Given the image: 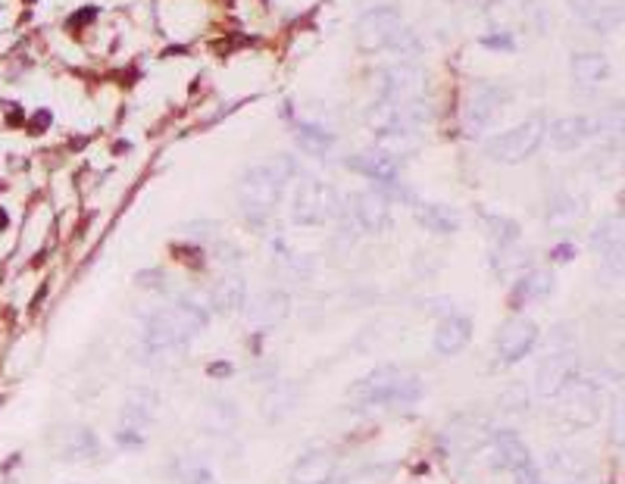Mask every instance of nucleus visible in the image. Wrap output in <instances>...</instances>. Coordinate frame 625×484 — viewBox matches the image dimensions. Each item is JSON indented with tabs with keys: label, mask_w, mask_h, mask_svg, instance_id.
Instances as JSON below:
<instances>
[{
	"label": "nucleus",
	"mask_w": 625,
	"mask_h": 484,
	"mask_svg": "<svg viewBox=\"0 0 625 484\" xmlns=\"http://www.w3.org/2000/svg\"><path fill=\"white\" fill-rule=\"evenodd\" d=\"M582 216V201L572 194H566V191H560V194H554V201H550V225H569L576 222V219Z\"/></svg>",
	"instance_id": "obj_28"
},
{
	"label": "nucleus",
	"mask_w": 625,
	"mask_h": 484,
	"mask_svg": "<svg viewBox=\"0 0 625 484\" xmlns=\"http://www.w3.org/2000/svg\"><path fill=\"white\" fill-rule=\"evenodd\" d=\"M297 141H300V148H304L307 153L326 157V153L332 150V144H335V135H328V131H322L316 126H300L297 129Z\"/></svg>",
	"instance_id": "obj_29"
},
{
	"label": "nucleus",
	"mask_w": 625,
	"mask_h": 484,
	"mask_svg": "<svg viewBox=\"0 0 625 484\" xmlns=\"http://www.w3.org/2000/svg\"><path fill=\"white\" fill-rule=\"evenodd\" d=\"M157 416V397L151 391H135L122 407V419L116 428V441L122 447H141L147 425Z\"/></svg>",
	"instance_id": "obj_6"
},
{
	"label": "nucleus",
	"mask_w": 625,
	"mask_h": 484,
	"mask_svg": "<svg viewBox=\"0 0 625 484\" xmlns=\"http://www.w3.org/2000/svg\"><path fill=\"white\" fill-rule=\"evenodd\" d=\"M50 447L60 459L69 463H82V459H94L100 453V441L91 428L85 425H63L50 435Z\"/></svg>",
	"instance_id": "obj_10"
},
{
	"label": "nucleus",
	"mask_w": 625,
	"mask_h": 484,
	"mask_svg": "<svg viewBox=\"0 0 625 484\" xmlns=\"http://www.w3.org/2000/svg\"><path fill=\"white\" fill-rule=\"evenodd\" d=\"M175 475H179L182 484H216V475L203 463H197V459H182L175 466Z\"/></svg>",
	"instance_id": "obj_31"
},
{
	"label": "nucleus",
	"mask_w": 625,
	"mask_h": 484,
	"mask_svg": "<svg viewBox=\"0 0 625 484\" xmlns=\"http://www.w3.org/2000/svg\"><path fill=\"white\" fill-rule=\"evenodd\" d=\"M350 216H354L357 229L381 232L388 222V197L385 191H359L350 203Z\"/></svg>",
	"instance_id": "obj_12"
},
{
	"label": "nucleus",
	"mask_w": 625,
	"mask_h": 484,
	"mask_svg": "<svg viewBox=\"0 0 625 484\" xmlns=\"http://www.w3.org/2000/svg\"><path fill=\"white\" fill-rule=\"evenodd\" d=\"M288 306H291L288 294H282V291H266V294H260L254 304H250V322H254V325H263V328L278 325V322L288 316Z\"/></svg>",
	"instance_id": "obj_19"
},
{
	"label": "nucleus",
	"mask_w": 625,
	"mask_h": 484,
	"mask_svg": "<svg viewBox=\"0 0 625 484\" xmlns=\"http://www.w3.org/2000/svg\"><path fill=\"white\" fill-rule=\"evenodd\" d=\"M469 337H473V322H469V316L453 313V316H447L444 322H438L435 350L441 356H453V354H460V350L466 347Z\"/></svg>",
	"instance_id": "obj_15"
},
{
	"label": "nucleus",
	"mask_w": 625,
	"mask_h": 484,
	"mask_svg": "<svg viewBox=\"0 0 625 484\" xmlns=\"http://www.w3.org/2000/svg\"><path fill=\"white\" fill-rule=\"evenodd\" d=\"M572 369H576V354L569 350H550L541 359L538 372H535V394L544 400L560 397V391L572 381Z\"/></svg>",
	"instance_id": "obj_8"
},
{
	"label": "nucleus",
	"mask_w": 625,
	"mask_h": 484,
	"mask_svg": "<svg viewBox=\"0 0 625 484\" xmlns=\"http://www.w3.org/2000/svg\"><path fill=\"white\" fill-rule=\"evenodd\" d=\"M572 256H576V247H572V244H560L554 251V263H569Z\"/></svg>",
	"instance_id": "obj_34"
},
{
	"label": "nucleus",
	"mask_w": 625,
	"mask_h": 484,
	"mask_svg": "<svg viewBox=\"0 0 625 484\" xmlns=\"http://www.w3.org/2000/svg\"><path fill=\"white\" fill-rule=\"evenodd\" d=\"M482 44L497 50H513V35H488V38H482Z\"/></svg>",
	"instance_id": "obj_33"
},
{
	"label": "nucleus",
	"mask_w": 625,
	"mask_h": 484,
	"mask_svg": "<svg viewBox=\"0 0 625 484\" xmlns=\"http://www.w3.org/2000/svg\"><path fill=\"white\" fill-rule=\"evenodd\" d=\"M510 98L506 91H500V88H482V91L473 94V100H469V122H473L475 129H484L491 119L497 116V109L504 107V100Z\"/></svg>",
	"instance_id": "obj_21"
},
{
	"label": "nucleus",
	"mask_w": 625,
	"mask_h": 484,
	"mask_svg": "<svg viewBox=\"0 0 625 484\" xmlns=\"http://www.w3.org/2000/svg\"><path fill=\"white\" fill-rule=\"evenodd\" d=\"M495 344H497V356L504 363H516V359L532 354V347L538 344V325L526 316H513L500 325Z\"/></svg>",
	"instance_id": "obj_9"
},
{
	"label": "nucleus",
	"mask_w": 625,
	"mask_h": 484,
	"mask_svg": "<svg viewBox=\"0 0 625 484\" xmlns=\"http://www.w3.org/2000/svg\"><path fill=\"white\" fill-rule=\"evenodd\" d=\"M591 247L594 251L604 253V260H622V219H604V225H600L598 232H594L591 238Z\"/></svg>",
	"instance_id": "obj_24"
},
{
	"label": "nucleus",
	"mask_w": 625,
	"mask_h": 484,
	"mask_svg": "<svg viewBox=\"0 0 625 484\" xmlns=\"http://www.w3.org/2000/svg\"><path fill=\"white\" fill-rule=\"evenodd\" d=\"M348 166L357 169V172H363V175H370V179H375V181H385V185H391L394 175H397V160L385 150L357 153V157L348 160Z\"/></svg>",
	"instance_id": "obj_20"
},
{
	"label": "nucleus",
	"mask_w": 625,
	"mask_h": 484,
	"mask_svg": "<svg viewBox=\"0 0 625 484\" xmlns=\"http://www.w3.org/2000/svg\"><path fill=\"white\" fill-rule=\"evenodd\" d=\"M594 131H598V122L588 119V116H563V119H557L550 126V144L557 150H572L582 141H588Z\"/></svg>",
	"instance_id": "obj_14"
},
{
	"label": "nucleus",
	"mask_w": 625,
	"mask_h": 484,
	"mask_svg": "<svg viewBox=\"0 0 625 484\" xmlns=\"http://www.w3.org/2000/svg\"><path fill=\"white\" fill-rule=\"evenodd\" d=\"M335 475V459L332 453H307L297 459V466L291 469L294 484H326Z\"/></svg>",
	"instance_id": "obj_17"
},
{
	"label": "nucleus",
	"mask_w": 625,
	"mask_h": 484,
	"mask_svg": "<svg viewBox=\"0 0 625 484\" xmlns=\"http://www.w3.org/2000/svg\"><path fill=\"white\" fill-rule=\"evenodd\" d=\"M569 6L576 10L578 19L594 22V16H598V4H594V0H569Z\"/></svg>",
	"instance_id": "obj_32"
},
{
	"label": "nucleus",
	"mask_w": 625,
	"mask_h": 484,
	"mask_svg": "<svg viewBox=\"0 0 625 484\" xmlns=\"http://www.w3.org/2000/svg\"><path fill=\"white\" fill-rule=\"evenodd\" d=\"M572 76L582 85H600L609 76V63L604 54H576L572 57Z\"/></svg>",
	"instance_id": "obj_26"
},
{
	"label": "nucleus",
	"mask_w": 625,
	"mask_h": 484,
	"mask_svg": "<svg viewBox=\"0 0 625 484\" xmlns=\"http://www.w3.org/2000/svg\"><path fill=\"white\" fill-rule=\"evenodd\" d=\"M482 222H484V229H488V234L497 241V244H516V241H519V225L513 222V219L495 216V212H482Z\"/></svg>",
	"instance_id": "obj_30"
},
{
	"label": "nucleus",
	"mask_w": 625,
	"mask_h": 484,
	"mask_svg": "<svg viewBox=\"0 0 625 484\" xmlns=\"http://www.w3.org/2000/svg\"><path fill=\"white\" fill-rule=\"evenodd\" d=\"M416 219L425 225L429 232L435 234H453L460 229V216L457 210L451 207H435V203H422V207L416 210Z\"/></svg>",
	"instance_id": "obj_25"
},
{
	"label": "nucleus",
	"mask_w": 625,
	"mask_h": 484,
	"mask_svg": "<svg viewBox=\"0 0 625 484\" xmlns=\"http://www.w3.org/2000/svg\"><path fill=\"white\" fill-rule=\"evenodd\" d=\"M541 138H544V119H526L522 126L491 138L484 144V153L491 160H497V163H522V160L538 150Z\"/></svg>",
	"instance_id": "obj_5"
},
{
	"label": "nucleus",
	"mask_w": 625,
	"mask_h": 484,
	"mask_svg": "<svg viewBox=\"0 0 625 484\" xmlns=\"http://www.w3.org/2000/svg\"><path fill=\"white\" fill-rule=\"evenodd\" d=\"M422 397V381L416 372L401 369V366H381V369L370 372L359 385L354 387V400L363 407H413Z\"/></svg>",
	"instance_id": "obj_2"
},
{
	"label": "nucleus",
	"mask_w": 625,
	"mask_h": 484,
	"mask_svg": "<svg viewBox=\"0 0 625 484\" xmlns=\"http://www.w3.org/2000/svg\"><path fill=\"white\" fill-rule=\"evenodd\" d=\"M245 300H247V288H245V278H241L238 273L223 275L210 288V304L216 306L219 313L241 310V306H245Z\"/></svg>",
	"instance_id": "obj_16"
},
{
	"label": "nucleus",
	"mask_w": 625,
	"mask_h": 484,
	"mask_svg": "<svg viewBox=\"0 0 625 484\" xmlns=\"http://www.w3.org/2000/svg\"><path fill=\"white\" fill-rule=\"evenodd\" d=\"M234 425H238V409H234L229 400L207 403V413H203V428L213 431V435H229Z\"/></svg>",
	"instance_id": "obj_27"
},
{
	"label": "nucleus",
	"mask_w": 625,
	"mask_h": 484,
	"mask_svg": "<svg viewBox=\"0 0 625 484\" xmlns=\"http://www.w3.org/2000/svg\"><path fill=\"white\" fill-rule=\"evenodd\" d=\"M359 47H366V50H379V47L413 50L416 41L407 35V28H403L397 10L379 6V10L363 13V19H359Z\"/></svg>",
	"instance_id": "obj_4"
},
{
	"label": "nucleus",
	"mask_w": 625,
	"mask_h": 484,
	"mask_svg": "<svg viewBox=\"0 0 625 484\" xmlns=\"http://www.w3.org/2000/svg\"><path fill=\"white\" fill-rule=\"evenodd\" d=\"M207 372L210 376H232V366L229 363H213Z\"/></svg>",
	"instance_id": "obj_36"
},
{
	"label": "nucleus",
	"mask_w": 625,
	"mask_h": 484,
	"mask_svg": "<svg viewBox=\"0 0 625 484\" xmlns=\"http://www.w3.org/2000/svg\"><path fill=\"white\" fill-rule=\"evenodd\" d=\"M335 203L338 197L328 185H322V181H304L297 188V194H294L291 219L297 225H322L335 212Z\"/></svg>",
	"instance_id": "obj_7"
},
{
	"label": "nucleus",
	"mask_w": 625,
	"mask_h": 484,
	"mask_svg": "<svg viewBox=\"0 0 625 484\" xmlns=\"http://www.w3.org/2000/svg\"><path fill=\"white\" fill-rule=\"evenodd\" d=\"M491 444H495L500 466H506L510 472H519V469L532 466V453H528V447L522 444V438L516 431H497V435L491 438Z\"/></svg>",
	"instance_id": "obj_18"
},
{
	"label": "nucleus",
	"mask_w": 625,
	"mask_h": 484,
	"mask_svg": "<svg viewBox=\"0 0 625 484\" xmlns=\"http://www.w3.org/2000/svg\"><path fill=\"white\" fill-rule=\"evenodd\" d=\"M554 291V275L547 269H528L526 275L513 284V300L522 304V300H541Z\"/></svg>",
	"instance_id": "obj_23"
},
{
	"label": "nucleus",
	"mask_w": 625,
	"mask_h": 484,
	"mask_svg": "<svg viewBox=\"0 0 625 484\" xmlns=\"http://www.w3.org/2000/svg\"><path fill=\"white\" fill-rule=\"evenodd\" d=\"M326 484H348V481H344V479H328Z\"/></svg>",
	"instance_id": "obj_38"
},
{
	"label": "nucleus",
	"mask_w": 625,
	"mask_h": 484,
	"mask_svg": "<svg viewBox=\"0 0 625 484\" xmlns=\"http://www.w3.org/2000/svg\"><path fill=\"white\" fill-rule=\"evenodd\" d=\"M419 82H422V72L419 69H413V66H394V69H388L381 76V98L391 107L410 104L419 91Z\"/></svg>",
	"instance_id": "obj_13"
},
{
	"label": "nucleus",
	"mask_w": 625,
	"mask_h": 484,
	"mask_svg": "<svg viewBox=\"0 0 625 484\" xmlns=\"http://www.w3.org/2000/svg\"><path fill=\"white\" fill-rule=\"evenodd\" d=\"M294 172H297V163H294L291 157H285V153H278V157L266 160V163L247 169L245 179H241V185H238V201H241L245 216L254 219V222L266 219Z\"/></svg>",
	"instance_id": "obj_1"
},
{
	"label": "nucleus",
	"mask_w": 625,
	"mask_h": 484,
	"mask_svg": "<svg viewBox=\"0 0 625 484\" xmlns=\"http://www.w3.org/2000/svg\"><path fill=\"white\" fill-rule=\"evenodd\" d=\"M560 394L566 400L563 416L572 425H591L600 416V394L591 381H569Z\"/></svg>",
	"instance_id": "obj_11"
},
{
	"label": "nucleus",
	"mask_w": 625,
	"mask_h": 484,
	"mask_svg": "<svg viewBox=\"0 0 625 484\" xmlns=\"http://www.w3.org/2000/svg\"><path fill=\"white\" fill-rule=\"evenodd\" d=\"M47 126H50V113H38V116L32 119V131H44Z\"/></svg>",
	"instance_id": "obj_35"
},
{
	"label": "nucleus",
	"mask_w": 625,
	"mask_h": 484,
	"mask_svg": "<svg viewBox=\"0 0 625 484\" xmlns=\"http://www.w3.org/2000/svg\"><path fill=\"white\" fill-rule=\"evenodd\" d=\"M6 222H10V216H6V212H4V210H0V232H4V229H6Z\"/></svg>",
	"instance_id": "obj_37"
},
{
	"label": "nucleus",
	"mask_w": 625,
	"mask_h": 484,
	"mask_svg": "<svg viewBox=\"0 0 625 484\" xmlns=\"http://www.w3.org/2000/svg\"><path fill=\"white\" fill-rule=\"evenodd\" d=\"M207 325V313L194 310L188 304L169 306V310L157 313L147 322V335H144V347L151 354H163V350H175L182 344H188L201 328Z\"/></svg>",
	"instance_id": "obj_3"
},
{
	"label": "nucleus",
	"mask_w": 625,
	"mask_h": 484,
	"mask_svg": "<svg viewBox=\"0 0 625 484\" xmlns=\"http://www.w3.org/2000/svg\"><path fill=\"white\" fill-rule=\"evenodd\" d=\"M297 400H300L297 385H272L266 391V397H263V416H266L269 422L285 419V416L297 407Z\"/></svg>",
	"instance_id": "obj_22"
}]
</instances>
